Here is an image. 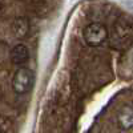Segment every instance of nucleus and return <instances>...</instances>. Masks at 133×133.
I'll return each mask as SVG.
<instances>
[{"label":"nucleus","instance_id":"nucleus-4","mask_svg":"<svg viewBox=\"0 0 133 133\" xmlns=\"http://www.w3.org/2000/svg\"><path fill=\"white\" fill-rule=\"evenodd\" d=\"M29 59V51L27 48V45L24 44H17L14 47L12 52H11V60L16 65H23L28 61Z\"/></svg>","mask_w":133,"mask_h":133},{"label":"nucleus","instance_id":"nucleus-3","mask_svg":"<svg viewBox=\"0 0 133 133\" xmlns=\"http://www.w3.org/2000/svg\"><path fill=\"white\" fill-rule=\"evenodd\" d=\"M117 125L121 130H129L133 128V105H125L117 115Z\"/></svg>","mask_w":133,"mask_h":133},{"label":"nucleus","instance_id":"nucleus-7","mask_svg":"<svg viewBox=\"0 0 133 133\" xmlns=\"http://www.w3.org/2000/svg\"><path fill=\"white\" fill-rule=\"evenodd\" d=\"M0 133H2V132H0Z\"/></svg>","mask_w":133,"mask_h":133},{"label":"nucleus","instance_id":"nucleus-2","mask_svg":"<svg viewBox=\"0 0 133 133\" xmlns=\"http://www.w3.org/2000/svg\"><path fill=\"white\" fill-rule=\"evenodd\" d=\"M83 39L87 45L98 47L108 39V29L101 23H91L83 29Z\"/></svg>","mask_w":133,"mask_h":133},{"label":"nucleus","instance_id":"nucleus-5","mask_svg":"<svg viewBox=\"0 0 133 133\" xmlns=\"http://www.w3.org/2000/svg\"><path fill=\"white\" fill-rule=\"evenodd\" d=\"M29 31V23L25 17H16L12 23V32L15 37L17 39H23L27 36V33Z\"/></svg>","mask_w":133,"mask_h":133},{"label":"nucleus","instance_id":"nucleus-1","mask_svg":"<svg viewBox=\"0 0 133 133\" xmlns=\"http://www.w3.org/2000/svg\"><path fill=\"white\" fill-rule=\"evenodd\" d=\"M33 84H35V73L29 68L21 66L15 72L12 79V89L16 95L28 93L32 89Z\"/></svg>","mask_w":133,"mask_h":133},{"label":"nucleus","instance_id":"nucleus-6","mask_svg":"<svg viewBox=\"0 0 133 133\" xmlns=\"http://www.w3.org/2000/svg\"><path fill=\"white\" fill-rule=\"evenodd\" d=\"M130 35V27L125 21H118L115 27V43H121L129 37Z\"/></svg>","mask_w":133,"mask_h":133}]
</instances>
